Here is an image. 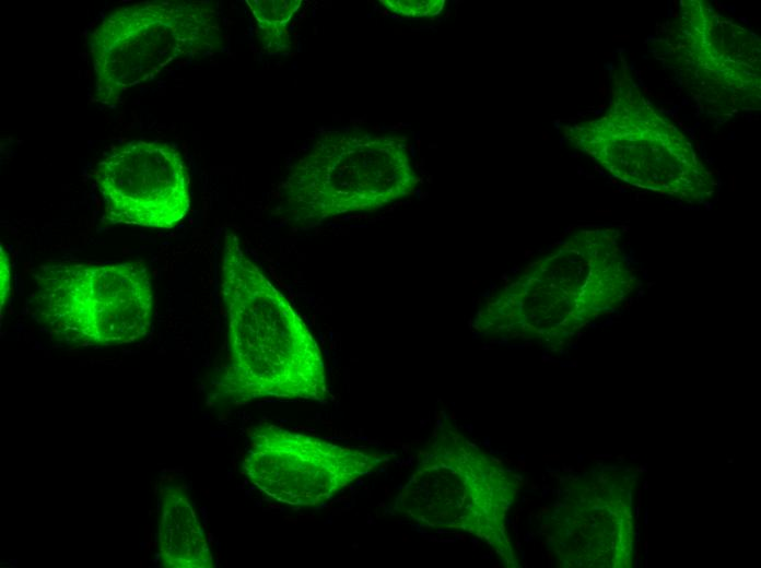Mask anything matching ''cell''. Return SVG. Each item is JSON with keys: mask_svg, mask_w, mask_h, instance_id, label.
<instances>
[{"mask_svg": "<svg viewBox=\"0 0 761 568\" xmlns=\"http://www.w3.org/2000/svg\"><path fill=\"white\" fill-rule=\"evenodd\" d=\"M220 285L230 352L220 393L237 403L325 400V366L316 340L232 232L224 237Z\"/></svg>", "mask_w": 761, "mask_h": 568, "instance_id": "1", "label": "cell"}, {"mask_svg": "<svg viewBox=\"0 0 761 568\" xmlns=\"http://www.w3.org/2000/svg\"><path fill=\"white\" fill-rule=\"evenodd\" d=\"M414 181L394 140L327 132L291 170L283 205L291 224L312 227L335 215L380 208L410 193Z\"/></svg>", "mask_w": 761, "mask_h": 568, "instance_id": "2", "label": "cell"}, {"mask_svg": "<svg viewBox=\"0 0 761 568\" xmlns=\"http://www.w3.org/2000/svg\"><path fill=\"white\" fill-rule=\"evenodd\" d=\"M34 279L44 319L69 342L120 345L150 330L153 295L143 264L54 262Z\"/></svg>", "mask_w": 761, "mask_h": 568, "instance_id": "3", "label": "cell"}, {"mask_svg": "<svg viewBox=\"0 0 761 568\" xmlns=\"http://www.w3.org/2000/svg\"><path fill=\"white\" fill-rule=\"evenodd\" d=\"M213 16L200 3L145 1L106 15L90 35L95 99L114 104L180 56L212 38Z\"/></svg>", "mask_w": 761, "mask_h": 568, "instance_id": "4", "label": "cell"}, {"mask_svg": "<svg viewBox=\"0 0 761 568\" xmlns=\"http://www.w3.org/2000/svg\"><path fill=\"white\" fill-rule=\"evenodd\" d=\"M377 454L273 426L253 430L243 469L264 494L281 504L314 506L366 474Z\"/></svg>", "mask_w": 761, "mask_h": 568, "instance_id": "5", "label": "cell"}, {"mask_svg": "<svg viewBox=\"0 0 761 568\" xmlns=\"http://www.w3.org/2000/svg\"><path fill=\"white\" fill-rule=\"evenodd\" d=\"M95 181L112 223L172 228L189 209L187 168L178 151L165 143L119 146L98 163Z\"/></svg>", "mask_w": 761, "mask_h": 568, "instance_id": "6", "label": "cell"}, {"mask_svg": "<svg viewBox=\"0 0 761 568\" xmlns=\"http://www.w3.org/2000/svg\"><path fill=\"white\" fill-rule=\"evenodd\" d=\"M157 541L165 567H213L203 529L188 497L179 487L162 490Z\"/></svg>", "mask_w": 761, "mask_h": 568, "instance_id": "7", "label": "cell"}, {"mask_svg": "<svg viewBox=\"0 0 761 568\" xmlns=\"http://www.w3.org/2000/svg\"><path fill=\"white\" fill-rule=\"evenodd\" d=\"M253 15L260 28L266 33H274L283 28L294 12L298 9L300 0H247Z\"/></svg>", "mask_w": 761, "mask_h": 568, "instance_id": "8", "label": "cell"}, {"mask_svg": "<svg viewBox=\"0 0 761 568\" xmlns=\"http://www.w3.org/2000/svg\"><path fill=\"white\" fill-rule=\"evenodd\" d=\"M10 288V263L9 258L3 249H1V309L7 299Z\"/></svg>", "mask_w": 761, "mask_h": 568, "instance_id": "9", "label": "cell"}]
</instances>
